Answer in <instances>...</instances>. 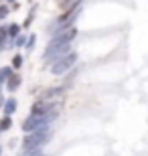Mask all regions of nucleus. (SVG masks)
<instances>
[{
  "mask_svg": "<svg viewBox=\"0 0 148 156\" xmlns=\"http://www.w3.org/2000/svg\"><path fill=\"white\" fill-rule=\"evenodd\" d=\"M0 130H2V128H0Z\"/></svg>",
  "mask_w": 148,
  "mask_h": 156,
  "instance_id": "15",
  "label": "nucleus"
},
{
  "mask_svg": "<svg viewBox=\"0 0 148 156\" xmlns=\"http://www.w3.org/2000/svg\"><path fill=\"white\" fill-rule=\"evenodd\" d=\"M47 136L49 134L45 132V130H41V132H37V134H33V136H29V138L24 140V152H31V150H34L37 146H41V144H45L47 142Z\"/></svg>",
  "mask_w": 148,
  "mask_h": 156,
  "instance_id": "3",
  "label": "nucleus"
},
{
  "mask_svg": "<svg viewBox=\"0 0 148 156\" xmlns=\"http://www.w3.org/2000/svg\"><path fill=\"white\" fill-rule=\"evenodd\" d=\"M6 14H8V8L6 6H0V18H4Z\"/></svg>",
  "mask_w": 148,
  "mask_h": 156,
  "instance_id": "12",
  "label": "nucleus"
},
{
  "mask_svg": "<svg viewBox=\"0 0 148 156\" xmlns=\"http://www.w3.org/2000/svg\"><path fill=\"white\" fill-rule=\"evenodd\" d=\"M14 110H16V99H8L6 105H4V112H6V114H12Z\"/></svg>",
  "mask_w": 148,
  "mask_h": 156,
  "instance_id": "7",
  "label": "nucleus"
},
{
  "mask_svg": "<svg viewBox=\"0 0 148 156\" xmlns=\"http://www.w3.org/2000/svg\"><path fill=\"white\" fill-rule=\"evenodd\" d=\"M75 35H77V29H73V27H67V29L63 30L61 35H57L55 39H53V43H71V41L75 39Z\"/></svg>",
  "mask_w": 148,
  "mask_h": 156,
  "instance_id": "4",
  "label": "nucleus"
},
{
  "mask_svg": "<svg viewBox=\"0 0 148 156\" xmlns=\"http://www.w3.org/2000/svg\"><path fill=\"white\" fill-rule=\"evenodd\" d=\"M75 61H77V55H75V53H67V55H63L61 59H57V63L53 65V73H55V75L65 73L67 69H71V67L75 65Z\"/></svg>",
  "mask_w": 148,
  "mask_h": 156,
  "instance_id": "2",
  "label": "nucleus"
},
{
  "mask_svg": "<svg viewBox=\"0 0 148 156\" xmlns=\"http://www.w3.org/2000/svg\"><path fill=\"white\" fill-rule=\"evenodd\" d=\"M10 2H12V0H10Z\"/></svg>",
  "mask_w": 148,
  "mask_h": 156,
  "instance_id": "16",
  "label": "nucleus"
},
{
  "mask_svg": "<svg viewBox=\"0 0 148 156\" xmlns=\"http://www.w3.org/2000/svg\"><path fill=\"white\" fill-rule=\"evenodd\" d=\"M12 65H14V67H20V65H23V57H20V55H16V57H14V61H12Z\"/></svg>",
  "mask_w": 148,
  "mask_h": 156,
  "instance_id": "10",
  "label": "nucleus"
},
{
  "mask_svg": "<svg viewBox=\"0 0 148 156\" xmlns=\"http://www.w3.org/2000/svg\"><path fill=\"white\" fill-rule=\"evenodd\" d=\"M49 112V105L47 104H34L33 105V114L34 116H39V114H47Z\"/></svg>",
  "mask_w": 148,
  "mask_h": 156,
  "instance_id": "5",
  "label": "nucleus"
},
{
  "mask_svg": "<svg viewBox=\"0 0 148 156\" xmlns=\"http://www.w3.org/2000/svg\"><path fill=\"white\" fill-rule=\"evenodd\" d=\"M4 41V29H0V43Z\"/></svg>",
  "mask_w": 148,
  "mask_h": 156,
  "instance_id": "14",
  "label": "nucleus"
},
{
  "mask_svg": "<svg viewBox=\"0 0 148 156\" xmlns=\"http://www.w3.org/2000/svg\"><path fill=\"white\" fill-rule=\"evenodd\" d=\"M8 35H10V37L18 35V24H10V27H8Z\"/></svg>",
  "mask_w": 148,
  "mask_h": 156,
  "instance_id": "9",
  "label": "nucleus"
},
{
  "mask_svg": "<svg viewBox=\"0 0 148 156\" xmlns=\"http://www.w3.org/2000/svg\"><path fill=\"white\" fill-rule=\"evenodd\" d=\"M55 116H57V112H47V114H39V116H31L27 118V122L23 124V130L24 132H33V130H39V128H43L45 124H49L51 120H55Z\"/></svg>",
  "mask_w": 148,
  "mask_h": 156,
  "instance_id": "1",
  "label": "nucleus"
},
{
  "mask_svg": "<svg viewBox=\"0 0 148 156\" xmlns=\"http://www.w3.org/2000/svg\"><path fill=\"white\" fill-rule=\"evenodd\" d=\"M10 73H12V69H10V67H4V69H0V81H4L6 77L10 75Z\"/></svg>",
  "mask_w": 148,
  "mask_h": 156,
  "instance_id": "8",
  "label": "nucleus"
},
{
  "mask_svg": "<svg viewBox=\"0 0 148 156\" xmlns=\"http://www.w3.org/2000/svg\"><path fill=\"white\" fill-rule=\"evenodd\" d=\"M6 85H8V89H10V91H14V89H16V87L20 85V77H18V75L10 77V79H8V83H6Z\"/></svg>",
  "mask_w": 148,
  "mask_h": 156,
  "instance_id": "6",
  "label": "nucleus"
},
{
  "mask_svg": "<svg viewBox=\"0 0 148 156\" xmlns=\"http://www.w3.org/2000/svg\"><path fill=\"white\" fill-rule=\"evenodd\" d=\"M0 128H2V130L10 128V120H8V118H6V120H2V122H0Z\"/></svg>",
  "mask_w": 148,
  "mask_h": 156,
  "instance_id": "11",
  "label": "nucleus"
},
{
  "mask_svg": "<svg viewBox=\"0 0 148 156\" xmlns=\"http://www.w3.org/2000/svg\"><path fill=\"white\" fill-rule=\"evenodd\" d=\"M14 45H18V47H20V45H24V39H23V37H18V39H16V43H14Z\"/></svg>",
  "mask_w": 148,
  "mask_h": 156,
  "instance_id": "13",
  "label": "nucleus"
}]
</instances>
